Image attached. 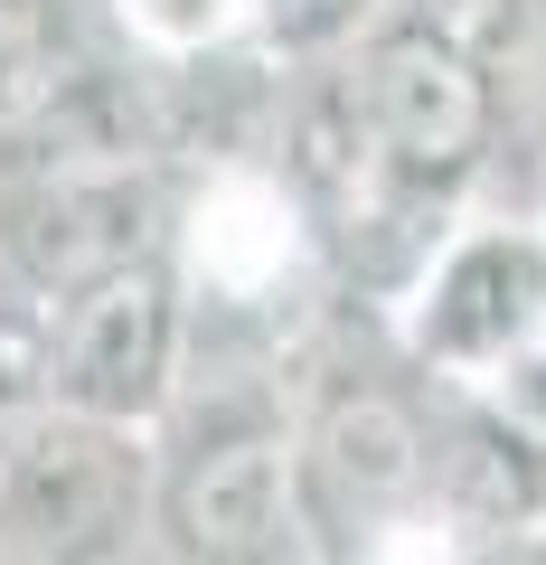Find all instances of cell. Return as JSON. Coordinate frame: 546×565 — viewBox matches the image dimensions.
Masks as SVG:
<instances>
[{"label": "cell", "mask_w": 546, "mask_h": 565, "mask_svg": "<svg viewBox=\"0 0 546 565\" xmlns=\"http://www.w3.org/2000/svg\"><path fill=\"white\" fill-rule=\"evenodd\" d=\"M292 481L311 556H443V386L377 321L367 359H340L330 330L292 396Z\"/></svg>", "instance_id": "6da1fadb"}, {"label": "cell", "mask_w": 546, "mask_h": 565, "mask_svg": "<svg viewBox=\"0 0 546 565\" xmlns=\"http://www.w3.org/2000/svg\"><path fill=\"white\" fill-rule=\"evenodd\" d=\"M292 396L302 367L283 359H199L151 424V556L180 565H283L311 556L302 481H292Z\"/></svg>", "instance_id": "7a4b0ae2"}, {"label": "cell", "mask_w": 546, "mask_h": 565, "mask_svg": "<svg viewBox=\"0 0 546 565\" xmlns=\"http://www.w3.org/2000/svg\"><path fill=\"white\" fill-rule=\"evenodd\" d=\"M151 481H161L151 424L20 396L0 415V556H151Z\"/></svg>", "instance_id": "3957f363"}, {"label": "cell", "mask_w": 546, "mask_h": 565, "mask_svg": "<svg viewBox=\"0 0 546 565\" xmlns=\"http://www.w3.org/2000/svg\"><path fill=\"white\" fill-rule=\"evenodd\" d=\"M546 321V199L481 189L386 302V330L433 386H490Z\"/></svg>", "instance_id": "277c9868"}, {"label": "cell", "mask_w": 546, "mask_h": 565, "mask_svg": "<svg viewBox=\"0 0 546 565\" xmlns=\"http://www.w3.org/2000/svg\"><path fill=\"white\" fill-rule=\"evenodd\" d=\"M180 377H189V292H180L170 245L57 292L39 359H29V386L47 405L114 415V424H161Z\"/></svg>", "instance_id": "5b68a950"}, {"label": "cell", "mask_w": 546, "mask_h": 565, "mask_svg": "<svg viewBox=\"0 0 546 565\" xmlns=\"http://www.w3.org/2000/svg\"><path fill=\"white\" fill-rule=\"evenodd\" d=\"M104 29L151 76H189V66H217V57H274L264 47L274 0H104Z\"/></svg>", "instance_id": "8992f818"}, {"label": "cell", "mask_w": 546, "mask_h": 565, "mask_svg": "<svg viewBox=\"0 0 546 565\" xmlns=\"http://www.w3.org/2000/svg\"><path fill=\"white\" fill-rule=\"evenodd\" d=\"M66 0H0V122L29 114L47 85L76 66V39H66Z\"/></svg>", "instance_id": "52a82bcc"}, {"label": "cell", "mask_w": 546, "mask_h": 565, "mask_svg": "<svg viewBox=\"0 0 546 565\" xmlns=\"http://www.w3.org/2000/svg\"><path fill=\"white\" fill-rule=\"evenodd\" d=\"M481 396H490V405H508V415H518L527 434H546V321H537V340H527L518 359H508L500 377L481 386Z\"/></svg>", "instance_id": "ba28073f"}, {"label": "cell", "mask_w": 546, "mask_h": 565, "mask_svg": "<svg viewBox=\"0 0 546 565\" xmlns=\"http://www.w3.org/2000/svg\"><path fill=\"white\" fill-rule=\"evenodd\" d=\"M20 396H39V386H29V349H10V340H0V415H10Z\"/></svg>", "instance_id": "9c48e42d"}]
</instances>
